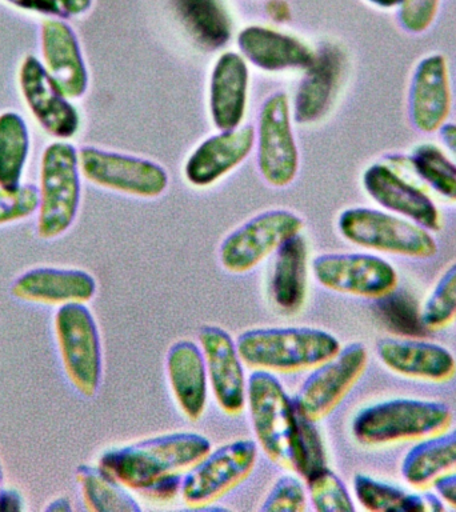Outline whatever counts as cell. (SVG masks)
<instances>
[{"label":"cell","mask_w":456,"mask_h":512,"mask_svg":"<svg viewBox=\"0 0 456 512\" xmlns=\"http://www.w3.org/2000/svg\"><path fill=\"white\" fill-rule=\"evenodd\" d=\"M187 34L200 48L219 50L231 38V18L222 0H171Z\"/></svg>","instance_id":"28"},{"label":"cell","mask_w":456,"mask_h":512,"mask_svg":"<svg viewBox=\"0 0 456 512\" xmlns=\"http://www.w3.org/2000/svg\"><path fill=\"white\" fill-rule=\"evenodd\" d=\"M79 150L66 140L44 148L40 159L39 207L36 232L43 240L66 234L78 216L80 183Z\"/></svg>","instance_id":"4"},{"label":"cell","mask_w":456,"mask_h":512,"mask_svg":"<svg viewBox=\"0 0 456 512\" xmlns=\"http://www.w3.org/2000/svg\"><path fill=\"white\" fill-rule=\"evenodd\" d=\"M31 139L26 120L15 111L0 114V187L22 186L24 167L30 155Z\"/></svg>","instance_id":"31"},{"label":"cell","mask_w":456,"mask_h":512,"mask_svg":"<svg viewBox=\"0 0 456 512\" xmlns=\"http://www.w3.org/2000/svg\"><path fill=\"white\" fill-rule=\"evenodd\" d=\"M456 320V262L440 276L419 314V323L430 331H440Z\"/></svg>","instance_id":"33"},{"label":"cell","mask_w":456,"mask_h":512,"mask_svg":"<svg viewBox=\"0 0 456 512\" xmlns=\"http://www.w3.org/2000/svg\"><path fill=\"white\" fill-rule=\"evenodd\" d=\"M18 10L46 16V18L67 19L62 0H2Z\"/></svg>","instance_id":"39"},{"label":"cell","mask_w":456,"mask_h":512,"mask_svg":"<svg viewBox=\"0 0 456 512\" xmlns=\"http://www.w3.org/2000/svg\"><path fill=\"white\" fill-rule=\"evenodd\" d=\"M312 506L319 512H352L354 502L346 484L326 466L304 479Z\"/></svg>","instance_id":"34"},{"label":"cell","mask_w":456,"mask_h":512,"mask_svg":"<svg viewBox=\"0 0 456 512\" xmlns=\"http://www.w3.org/2000/svg\"><path fill=\"white\" fill-rule=\"evenodd\" d=\"M434 488L442 502L456 510V472L436 480Z\"/></svg>","instance_id":"40"},{"label":"cell","mask_w":456,"mask_h":512,"mask_svg":"<svg viewBox=\"0 0 456 512\" xmlns=\"http://www.w3.org/2000/svg\"><path fill=\"white\" fill-rule=\"evenodd\" d=\"M326 450L315 423L298 414V444H296L295 472L307 479L308 476L327 466Z\"/></svg>","instance_id":"35"},{"label":"cell","mask_w":456,"mask_h":512,"mask_svg":"<svg viewBox=\"0 0 456 512\" xmlns=\"http://www.w3.org/2000/svg\"><path fill=\"white\" fill-rule=\"evenodd\" d=\"M92 2H94V0H62L68 18L87 14V12L90 11Z\"/></svg>","instance_id":"43"},{"label":"cell","mask_w":456,"mask_h":512,"mask_svg":"<svg viewBox=\"0 0 456 512\" xmlns=\"http://www.w3.org/2000/svg\"><path fill=\"white\" fill-rule=\"evenodd\" d=\"M247 403L256 440L264 454L295 472L298 412L271 372L256 371L247 383Z\"/></svg>","instance_id":"5"},{"label":"cell","mask_w":456,"mask_h":512,"mask_svg":"<svg viewBox=\"0 0 456 512\" xmlns=\"http://www.w3.org/2000/svg\"><path fill=\"white\" fill-rule=\"evenodd\" d=\"M258 451L254 440L240 439L208 452L182 479L180 494L184 503L202 508L218 502L252 474Z\"/></svg>","instance_id":"8"},{"label":"cell","mask_w":456,"mask_h":512,"mask_svg":"<svg viewBox=\"0 0 456 512\" xmlns=\"http://www.w3.org/2000/svg\"><path fill=\"white\" fill-rule=\"evenodd\" d=\"M258 166L272 187H287L299 171V151L292 131L291 108L284 92L264 100L259 115Z\"/></svg>","instance_id":"13"},{"label":"cell","mask_w":456,"mask_h":512,"mask_svg":"<svg viewBox=\"0 0 456 512\" xmlns=\"http://www.w3.org/2000/svg\"><path fill=\"white\" fill-rule=\"evenodd\" d=\"M211 451L210 440L196 432H172L104 451L98 466L127 490L166 502L178 494L180 474Z\"/></svg>","instance_id":"1"},{"label":"cell","mask_w":456,"mask_h":512,"mask_svg":"<svg viewBox=\"0 0 456 512\" xmlns=\"http://www.w3.org/2000/svg\"><path fill=\"white\" fill-rule=\"evenodd\" d=\"M315 279L327 290L364 299H386L398 287V272L371 254H323L312 263Z\"/></svg>","instance_id":"12"},{"label":"cell","mask_w":456,"mask_h":512,"mask_svg":"<svg viewBox=\"0 0 456 512\" xmlns=\"http://www.w3.org/2000/svg\"><path fill=\"white\" fill-rule=\"evenodd\" d=\"M307 496L303 483L294 476H282L274 483L260 510L264 512H302L306 510Z\"/></svg>","instance_id":"37"},{"label":"cell","mask_w":456,"mask_h":512,"mask_svg":"<svg viewBox=\"0 0 456 512\" xmlns=\"http://www.w3.org/2000/svg\"><path fill=\"white\" fill-rule=\"evenodd\" d=\"M372 6L382 8V10H392L398 7L400 0H367Z\"/></svg>","instance_id":"45"},{"label":"cell","mask_w":456,"mask_h":512,"mask_svg":"<svg viewBox=\"0 0 456 512\" xmlns=\"http://www.w3.org/2000/svg\"><path fill=\"white\" fill-rule=\"evenodd\" d=\"M338 230L347 242L382 254L431 259L438 252L431 231L402 216L374 208H347L339 215Z\"/></svg>","instance_id":"6"},{"label":"cell","mask_w":456,"mask_h":512,"mask_svg":"<svg viewBox=\"0 0 456 512\" xmlns=\"http://www.w3.org/2000/svg\"><path fill=\"white\" fill-rule=\"evenodd\" d=\"M10 290L22 302L62 307L90 302L96 280L79 268L36 267L20 274Z\"/></svg>","instance_id":"20"},{"label":"cell","mask_w":456,"mask_h":512,"mask_svg":"<svg viewBox=\"0 0 456 512\" xmlns=\"http://www.w3.org/2000/svg\"><path fill=\"white\" fill-rule=\"evenodd\" d=\"M362 183L367 195L392 214L411 220L431 232L442 227V218L434 200L388 164H371L364 171Z\"/></svg>","instance_id":"17"},{"label":"cell","mask_w":456,"mask_h":512,"mask_svg":"<svg viewBox=\"0 0 456 512\" xmlns=\"http://www.w3.org/2000/svg\"><path fill=\"white\" fill-rule=\"evenodd\" d=\"M248 86L250 72L243 56L232 51L220 55L210 80L211 118L218 130H235L243 122Z\"/></svg>","instance_id":"24"},{"label":"cell","mask_w":456,"mask_h":512,"mask_svg":"<svg viewBox=\"0 0 456 512\" xmlns=\"http://www.w3.org/2000/svg\"><path fill=\"white\" fill-rule=\"evenodd\" d=\"M344 66L346 58L338 46L327 44L320 48L296 92V123H315L327 114L342 83Z\"/></svg>","instance_id":"22"},{"label":"cell","mask_w":456,"mask_h":512,"mask_svg":"<svg viewBox=\"0 0 456 512\" xmlns=\"http://www.w3.org/2000/svg\"><path fill=\"white\" fill-rule=\"evenodd\" d=\"M206 362L208 384L224 414L238 416L247 403V383L238 347L226 330L203 326L198 332Z\"/></svg>","instance_id":"15"},{"label":"cell","mask_w":456,"mask_h":512,"mask_svg":"<svg viewBox=\"0 0 456 512\" xmlns=\"http://www.w3.org/2000/svg\"><path fill=\"white\" fill-rule=\"evenodd\" d=\"M304 220L290 210H268L247 220L224 238L219 260L231 274H246L274 254L287 239L300 234Z\"/></svg>","instance_id":"9"},{"label":"cell","mask_w":456,"mask_h":512,"mask_svg":"<svg viewBox=\"0 0 456 512\" xmlns=\"http://www.w3.org/2000/svg\"><path fill=\"white\" fill-rule=\"evenodd\" d=\"M308 247L302 234L287 239L276 250L268 292L276 310L295 315L302 310L307 299Z\"/></svg>","instance_id":"26"},{"label":"cell","mask_w":456,"mask_h":512,"mask_svg":"<svg viewBox=\"0 0 456 512\" xmlns=\"http://www.w3.org/2000/svg\"><path fill=\"white\" fill-rule=\"evenodd\" d=\"M42 63L60 90L72 99L87 92L88 71L74 28L64 19L44 18L40 24Z\"/></svg>","instance_id":"18"},{"label":"cell","mask_w":456,"mask_h":512,"mask_svg":"<svg viewBox=\"0 0 456 512\" xmlns=\"http://www.w3.org/2000/svg\"><path fill=\"white\" fill-rule=\"evenodd\" d=\"M456 472V427L419 440L404 456L402 476L416 490Z\"/></svg>","instance_id":"27"},{"label":"cell","mask_w":456,"mask_h":512,"mask_svg":"<svg viewBox=\"0 0 456 512\" xmlns=\"http://www.w3.org/2000/svg\"><path fill=\"white\" fill-rule=\"evenodd\" d=\"M440 0H400L396 7L399 26L408 34H423L435 22Z\"/></svg>","instance_id":"38"},{"label":"cell","mask_w":456,"mask_h":512,"mask_svg":"<svg viewBox=\"0 0 456 512\" xmlns=\"http://www.w3.org/2000/svg\"><path fill=\"white\" fill-rule=\"evenodd\" d=\"M238 47L244 58L268 72L307 70L315 52L302 40L263 26H248L238 35Z\"/></svg>","instance_id":"25"},{"label":"cell","mask_w":456,"mask_h":512,"mask_svg":"<svg viewBox=\"0 0 456 512\" xmlns=\"http://www.w3.org/2000/svg\"><path fill=\"white\" fill-rule=\"evenodd\" d=\"M368 352L362 343H351L334 358L315 367L294 399L296 412L310 422L327 418L362 378Z\"/></svg>","instance_id":"11"},{"label":"cell","mask_w":456,"mask_h":512,"mask_svg":"<svg viewBox=\"0 0 456 512\" xmlns=\"http://www.w3.org/2000/svg\"><path fill=\"white\" fill-rule=\"evenodd\" d=\"M60 360L71 386L84 398H94L102 382V344L98 324L86 304H67L54 316Z\"/></svg>","instance_id":"7"},{"label":"cell","mask_w":456,"mask_h":512,"mask_svg":"<svg viewBox=\"0 0 456 512\" xmlns=\"http://www.w3.org/2000/svg\"><path fill=\"white\" fill-rule=\"evenodd\" d=\"M255 144L252 126L220 131L211 136L188 158L184 167L187 182L194 187H208L234 170L250 155Z\"/></svg>","instance_id":"21"},{"label":"cell","mask_w":456,"mask_h":512,"mask_svg":"<svg viewBox=\"0 0 456 512\" xmlns=\"http://www.w3.org/2000/svg\"><path fill=\"white\" fill-rule=\"evenodd\" d=\"M236 347L243 363L271 374H296L334 358L342 350L330 332L312 327L252 328Z\"/></svg>","instance_id":"2"},{"label":"cell","mask_w":456,"mask_h":512,"mask_svg":"<svg viewBox=\"0 0 456 512\" xmlns=\"http://www.w3.org/2000/svg\"><path fill=\"white\" fill-rule=\"evenodd\" d=\"M451 107L450 68L446 56H424L416 64L408 88V115L412 126L423 134H434L447 123Z\"/></svg>","instance_id":"16"},{"label":"cell","mask_w":456,"mask_h":512,"mask_svg":"<svg viewBox=\"0 0 456 512\" xmlns=\"http://www.w3.org/2000/svg\"><path fill=\"white\" fill-rule=\"evenodd\" d=\"M39 188L22 184L15 190L0 187V226L20 222L38 212Z\"/></svg>","instance_id":"36"},{"label":"cell","mask_w":456,"mask_h":512,"mask_svg":"<svg viewBox=\"0 0 456 512\" xmlns=\"http://www.w3.org/2000/svg\"><path fill=\"white\" fill-rule=\"evenodd\" d=\"M410 163L415 174L443 198L456 202V162L438 146L422 143L412 148Z\"/></svg>","instance_id":"32"},{"label":"cell","mask_w":456,"mask_h":512,"mask_svg":"<svg viewBox=\"0 0 456 512\" xmlns=\"http://www.w3.org/2000/svg\"><path fill=\"white\" fill-rule=\"evenodd\" d=\"M438 132L443 146L456 162V123H446Z\"/></svg>","instance_id":"42"},{"label":"cell","mask_w":456,"mask_h":512,"mask_svg":"<svg viewBox=\"0 0 456 512\" xmlns=\"http://www.w3.org/2000/svg\"><path fill=\"white\" fill-rule=\"evenodd\" d=\"M3 482H4V472H3L2 462H0V488L3 487Z\"/></svg>","instance_id":"46"},{"label":"cell","mask_w":456,"mask_h":512,"mask_svg":"<svg viewBox=\"0 0 456 512\" xmlns=\"http://www.w3.org/2000/svg\"><path fill=\"white\" fill-rule=\"evenodd\" d=\"M360 506L371 512H438L444 506L439 496L410 492L383 480L356 474L352 480Z\"/></svg>","instance_id":"29"},{"label":"cell","mask_w":456,"mask_h":512,"mask_svg":"<svg viewBox=\"0 0 456 512\" xmlns=\"http://www.w3.org/2000/svg\"><path fill=\"white\" fill-rule=\"evenodd\" d=\"M376 355L384 367L403 378L446 383L456 374V359L452 352L426 340L380 339L376 344Z\"/></svg>","instance_id":"19"},{"label":"cell","mask_w":456,"mask_h":512,"mask_svg":"<svg viewBox=\"0 0 456 512\" xmlns=\"http://www.w3.org/2000/svg\"><path fill=\"white\" fill-rule=\"evenodd\" d=\"M44 510L48 512H68L72 511V506L70 500L62 496V498L51 500Z\"/></svg>","instance_id":"44"},{"label":"cell","mask_w":456,"mask_h":512,"mask_svg":"<svg viewBox=\"0 0 456 512\" xmlns=\"http://www.w3.org/2000/svg\"><path fill=\"white\" fill-rule=\"evenodd\" d=\"M451 422L447 404L399 398L364 407L352 420L351 432L362 446L384 447L430 438L448 430Z\"/></svg>","instance_id":"3"},{"label":"cell","mask_w":456,"mask_h":512,"mask_svg":"<svg viewBox=\"0 0 456 512\" xmlns=\"http://www.w3.org/2000/svg\"><path fill=\"white\" fill-rule=\"evenodd\" d=\"M19 88L24 103L44 132L58 140L78 134L79 111L35 55H27L20 64Z\"/></svg>","instance_id":"14"},{"label":"cell","mask_w":456,"mask_h":512,"mask_svg":"<svg viewBox=\"0 0 456 512\" xmlns=\"http://www.w3.org/2000/svg\"><path fill=\"white\" fill-rule=\"evenodd\" d=\"M168 383L184 418L198 422L208 400V376L202 348L191 340H178L167 352Z\"/></svg>","instance_id":"23"},{"label":"cell","mask_w":456,"mask_h":512,"mask_svg":"<svg viewBox=\"0 0 456 512\" xmlns=\"http://www.w3.org/2000/svg\"><path fill=\"white\" fill-rule=\"evenodd\" d=\"M80 495L88 511L94 512H140L142 507L127 491L96 464H80L75 471Z\"/></svg>","instance_id":"30"},{"label":"cell","mask_w":456,"mask_h":512,"mask_svg":"<svg viewBox=\"0 0 456 512\" xmlns=\"http://www.w3.org/2000/svg\"><path fill=\"white\" fill-rule=\"evenodd\" d=\"M79 166L88 182L120 194L154 199L168 187L166 168L134 155L83 146L79 148Z\"/></svg>","instance_id":"10"},{"label":"cell","mask_w":456,"mask_h":512,"mask_svg":"<svg viewBox=\"0 0 456 512\" xmlns=\"http://www.w3.org/2000/svg\"><path fill=\"white\" fill-rule=\"evenodd\" d=\"M24 510V498L16 488H0V512H20Z\"/></svg>","instance_id":"41"}]
</instances>
